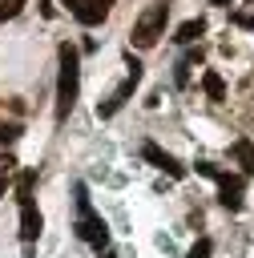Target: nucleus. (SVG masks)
Returning a JSON list of instances; mask_svg holds the SVG:
<instances>
[{"label": "nucleus", "mask_w": 254, "mask_h": 258, "mask_svg": "<svg viewBox=\"0 0 254 258\" xmlns=\"http://www.w3.org/2000/svg\"><path fill=\"white\" fill-rule=\"evenodd\" d=\"M234 153H238L242 169H246V173H254V145H250V141H238V145H234Z\"/></svg>", "instance_id": "nucleus-14"}, {"label": "nucleus", "mask_w": 254, "mask_h": 258, "mask_svg": "<svg viewBox=\"0 0 254 258\" xmlns=\"http://www.w3.org/2000/svg\"><path fill=\"white\" fill-rule=\"evenodd\" d=\"M194 64H202V48H198V52H185V56L177 60V73H173V81H177V85H189V69H194Z\"/></svg>", "instance_id": "nucleus-10"}, {"label": "nucleus", "mask_w": 254, "mask_h": 258, "mask_svg": "<svg viewBox=\"0 0 254 258\" xmlns=\"http://www.w3.org/2000/svg\"><path fill=\"white\" fill-rule=\"evenodd\" d=\"M250 4H254V0H250Z\"/></svg>", "instance_id": "nucleus-21"}, {"label": "nucleus", "mask_w": 254, "mask_h": 258, "mask_svg": "<svg viewBox=\"0 0 254 258\" xmlns=\"http://www.w3.org/2000/svg\"><path fill=\"white\" fill-rule=\"evenodd\" d=\"M214 181H218V202L222 206H230V210H238L242 206V189H246V181L238 177V173H214Z\"/></svg>", "instance_id": "nucleus-6"}, {"label": "nucleus", "mask_w": 254, "mask_h": 258, "mask_svg": "<svg viewBox=\"0 0 254 258\" xmlns=\"http://www.w3.org/2000/svg\"><path fill=\"white\" fill-rule=\"evenodd\" d=\"M16 177V157L12 153H4L0 157V198H4V189H8V181Z\"/></svg>", "instance_id": "nucleus-12"}, {"label": "nucleus", "mask_w": 254, "mask_h": 258, "mask_svg": "<svg viewBox=\"0 0 254 258\" xmlns=\"http://www.w3.org/2000/svg\"><path fill=\"white\" fill-rule=\"evenodd\" d=\"M12 137H20V125H0V141H12Z\"/></svg>", "instance_id": "nucleus-18"}, {"label": "nucleus", "mask_w": 254, "mask_h": 258, "mask_svg": "<svg viewBox=\"0 0 254 258\" xmlns=\"http://www.w3.org/2000/svg\"><path fill=\"white\" fill-rule=\"evenodd\" d=\"M20 8H24V0H0V20H12Z\"/></svg>", "instance_id": "nucleus-16"}, {"label": "nucleus", "mask_w": 254, "mask_h": 258, "mask_svg": "<svg viewBox=\"0 0 254 258\" xmlns=\"http://www.w3.org/2000/svg\"><path fill=\"white\" fill-rule=\"evenodd\" d=\"M40 226H44L40 210H36L32 202H20V238H24V246H32V242L40 238Z\"/></svg>", "instance_id": "nucleus-8"}, {"label": "nucleus", "mask_w": 254, "mask_h": 258, "mask_svg": "<svg viewBox=\"0 0 254 258\" xmlns=\"http://www.w3.org/2000/svg\"><path fill=\"white\" fill-rule=\"evenodd\" d=\"M77 89H81V64H77V48L60 44V77H56V117L65 121L69 109L77 105Z\"/></svg>", "instance_id": "nucleus-1"}, {"label": "nucleus", "mask_w": 254, "mask_h": 258, "mask_svg": "<svg viewBox=\"0 0 254 258\" xmlns=\"http://www.w3.org/2000/svg\"><path fill=\"white\" fill-rule=\"evenodd\" d=\"M202 85H206V93H210L214 101H222V97H226V85H222V77H218V73H206V77H202Z\"/></svg>", "instance_id": "nucleus-13"}, {"label": "nucleus", "mask_w": 254, "mask_h": 258, "mask_svg": "<svg viewBox=\"0 0 254 258\" xmlns=\"http://www.w3.org/2000/svg\"><path fill=\"white\" fill-rule=\"evenodd\" d=\"M202 32H206V20H202V16H194V20H185V24L173 32V40H177V44H194Z\"/></svg>", "instance_id": "nucleus-9"}, {"label": "nucleus", "mask_w": 254, "mask_h": 258, "mask_svg": "<svg viewBox=\"0 0 254 258\" xmlns=\"http://www.w3.org/2000/svg\"><path fill=\"white\" fill-rule=\"evenodd\" d=\"M69 8H73V16H77L81 24H101V20L109 16L113 0H73Z\"/></svg>", "instance_id": "nucleus-7"}, {"label": "nucleus", "mask_w": 254, "mask_h": 258, "mask_svg": "<svg viewBox=\"0 0 254 258\" xmlns=\"http://www.w3.org/2000/svg\"><path fill=\"white\" fill-rule=\"evenodd\" d=\"M165 16H169V4H149L133 20V48H153L165 36Z\"/></svg>", "instance_id": "nucleus-2"}, {"label": "nucleus", "mask_w": 254, "mask_h": 258, "mask_svg": "<svg viewBox=\"0 0 254 258\" xmlns=\"http://www.w3.org/2000/svg\"><path fill=\"white\" fill-rule=\"evenodd\" d=\"M77 210H81V218H77V234H81V242H89V246L105 250V246H109V226L101 222V214H93L85 185H77Z\"/></svg>", "instance_id": "nucleus-3"}, {"label": "nucleus", "mask_w": 254, "mask_h": 258, "mask_svg": "<svg viewBox=\"0 0 254 258\" xmlns=\"http://www.w3.org/2000/svg\"><path fill=\"white\" fill-rule=\"evenodd\" d=\"M210 254H214V242H210V238H198V242H194V250H189L185 258H210Z\"/></svg>", "instance_id": "nucleus-15"}, {"label": "nucleus", "mask_w": 254, "mask_h": 258, "mask_svg": "<svg viewBox=\"0 0 254 258\" xmlns=\"http://www.w3.org/2000/svg\"><path fill=\"white\" fill-rule=\"evenodd\" d=\"M125 64H129V77H125V85H117V89H113V97L97 105V117H113V113H117V109H121V105L133 97V89H137V81H141V60L129 52V56H125Z\"/></svg>", "instance_id": "nucleus-4"}, {"label": "nucleus", "mask_w": 254, "mask_h": 258, "mask_svg": "<svg viewBox=\"0 0 254 258\" xmlns=\"http://www.w3.org/2000/svg\"><path fill=\"white\" fill-rule=\"evenodd\" d=\"M214 4H226V0H214Z\"/></svg>", "instance_id": "nucleus-19"}, {"label": "nucleus", "mask_w": 254, "mask_h": 258, "mask_svg": "<svg viewBox=\"0 0 254 258\" xmlns=\"http://www.w3.org/2000/svg\"><path fill=\"white\" fill-rule=\"evenodd\" d=\"M141 157H145V161H153V165H157L161 173H169L173 181H181V177H185V165H181L173 153H165L161 145H153V141H145V145H141Z\"/></svg>", "instance_id": "nucleus-5"}, {"label": "nucleus", "mask_w": 254, "mask_h": 258, "mask_svg": "<svg viewBox=\"0 0 254 258\" xmlns=\"http://www.w3.org/2000/svg\"><path fill=\"white\" fill-rule=\"evenodd\" d=\"M101 258H113V254H101Z\"/></svg>", "instance_id": "nucleus-20"}, {"label": "nucleus", "mask_w": 254, "mask_h": 258, "mask_svg": "<svg viewBox=\"0 0 254 258\" xmlns=\"http://www.w3.org/2000/svg\"><path fill=\"white\" fill-rule=\"evenodd\" d=\"M230 24H238V28H250V32H254V16H250V12H234V16H230Z\"/></svg>", "instance_id": "nucleus-17"}, {"label": "nucleus", "mask_w": 254, "mask_h": 258, "mask_svg": "<svg viewBox=\"0 0 254 258\" xmlns=\"http://www.w3.org/2000/svg\"><path fill=\"white\" fill-rule=\"evenodd\" d=\"M32 189H36V173L24 169V173L16 177V198H20V202H32Z\"/></svg>", "instance_id": "nucleus-11"}]
</instances>
